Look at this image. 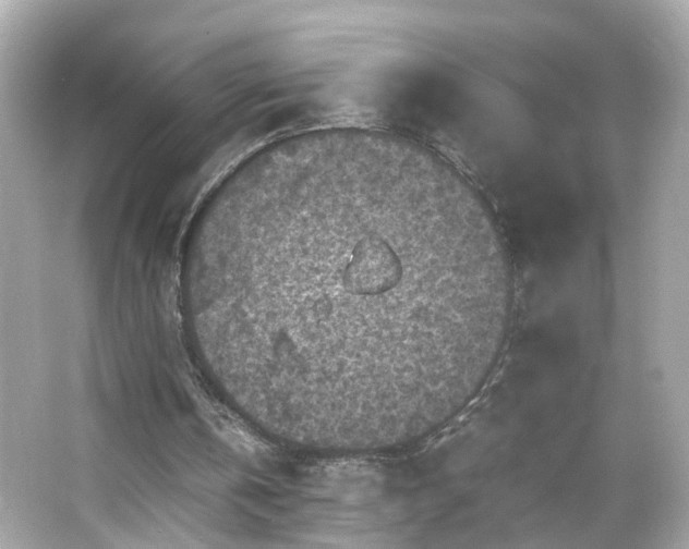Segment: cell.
Instances as JSON below:
<instances>
[{
  "label": "cell",
  "instance_id": "obj_1",
  "mask_svg": "<svg viewBox=\"0 0 689 549\" xmlns=\"http://www.w3.org/2000/svg\"><path fill=\"white\" fill-rule=\"evenodd\" d=\"M184 305L223 383L327 438L421 429L464 398L504 329L494 225L440 158L327 129L274 143L198 212Z\"/></svg>",
  "mask_w": 689,
  "mask_h": 549
}]
</instances>
